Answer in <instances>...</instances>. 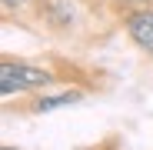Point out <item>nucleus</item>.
<instances>
[{"label": "nucleus", "mask_w": 153, "mask_h": 150, "mask_svg": "<svg viewBox=\"0 0 153 150\" xmlns=\"http://www.w3.org/2000/svg\"><path fill=\"white\" fill-rule=\"evenodd\" d=\"M50 84V73L37 70V67H17V63H4L0 67V90L13 93V90H27V87H43Z\"/></svg>", "instance_id": "f257e3e1"}, {"label": "nucleus", "mask_w": 153, "mask_h": 150, "mask_svg": "<svg viewBox=\"0 0 153 150\" xmlns=\"http://www.w3.org/2000/svg\"><path fill=\"white\" fill-rule=\"evenodd\" d=\"M130 34L137 43H143L146 50H153V13H137L130 20Z\"/></svg>", "instance_id": "f03ea898"}, {"label": "nucleus", "mask_w": 153, "mask_h": 150, "mask_svg": "<svg viewBox=\"0 0 153 150\" xmlns=\"http://www.w3.org/2000/svg\"><path fill=\"white\" fill-rule=\"evenodd\" d=\"M80 100V90H67V93H57V97H43L37 100V110H53V107H67V104H76Z\"/></svg>", "instance_id": "7ed1b4c3"}, {"label": "nucleus", "mask_w": 153, "mask_h": 150, "mask_svg": "<svg viewBox=\"0 0 153 150\" xmlns=\"http://www.w3.org/2000/svg\"><path fill=\"white\" fill-rule=\"evenodd\" d=\"M4 4H7V7H17V4H23V0H4Z\"/></svg>", "instance_id": "20e7f679"}, {"label": "nucleus", "mask_w": 153, "mask_h": 150, "mask_svg": "<svg viewBox=\"0 0 153 150\" xmlns=\"http://www.w3.org/2000/svg\"><path fill=\"white\" fill-rule=\"evenodd\" d=\"M4 150H13V147H4Z\"/></svg>", "instance_id": "39448f33"}]
</instances>
